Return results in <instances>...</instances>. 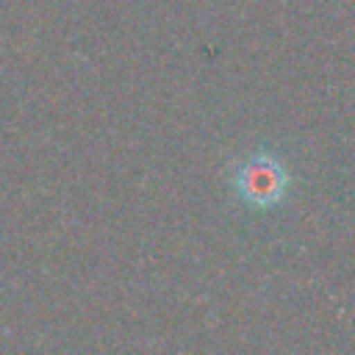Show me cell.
Instances as JSON below:
<instances>
[{
	"mask_svg": "<svg viewBox=\"0 0 355 355\" xmlns=\"http://www.w3.org/2000/svg\"><path fill=\"white\" fill-rule=\"evenodd\" d=\"M291 186V175L286 164L272 153H255L241 161L233 172V189L244 205L255 211H266L283 202Z\"/></svg>",
	"mask_w": 355,
	"mask_h": 355,
	"instance_id": "cell-1",
	"label": "cell"
}]
</instances>
